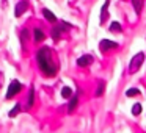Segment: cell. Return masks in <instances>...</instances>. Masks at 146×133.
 I'll return each mask as SVG.
<instances>
[{
	"instance_id": "obj_1",
	"label": "cell",
	"mask_w": 146,
	"mask_h": 133,
	"mask_svg": "<svg viewBox=\"0 0 146 133\" xmlns=\"http://www.w3.org/2000/svg\"><path fill=\"white\" fill-rule=\"evenodd\" d=\"M36 60H38V66L41 72L46 77H54L57 74V64L52 60V50L50 47H42L36 53Z\"/></svg>"
},
{
	"instance_id": "obj_2",
	"label": "cell",
	"mask_w": 146,
	"mask_h": 133,
	"mask_svg": "<svg viewBox=\"0 0 146 133\" xmlns=\"http://www.w3.org/2000/svg\"><path fill=\"white\" fill-rule=\"evenodd\" d=\"M145 52H138V53L135 55V57H132V60L129 61V72L130 74H135L140 70V67H141V64L145 63Z\"/></svg>"
},
{
	"instance_id": "obj_3",
	"label": "cell",
	"mask_w": 146,
	"mask_h": 133,
	"mask_svg": "<svg viewBox=\"0 0 146 133\" xmlns=\"http://www.w3.org/2000/svg\"><path fill=\"white\" fill-rule=\"evenodd\" d=\"M21 89H22V85H21L17 80H13L8 86V91H7V99H13L16 94H19Z\"/></svg>"
},
{
	"instance_id": "obj_4",
	"label": "cell",
	"mask_w": 146,
	"mask_h": 133,
	"mask_svg": "<svg viewBox=\"0 0 146 133\" xmlns=\"http://www.w3.org/2000/svg\"><path fill=\"white\" fill-rule=\"evenodd\" d=\"M119 47V44L118 42H113V41H110V39H102L101 42H99V49H101V52H110V50H113V49H118Z\"/></svg>"
},
{
	"instance_id": "obj_5",
	"label": "cell",
	"mask_w": 146,
	"mask_h": 133,
	"mask_svg": "<svg viewBox=\"0 0 146 133\" xmlns=\"http://www.w3.org/2000/svg\"><path fill=\"white\" fill-rule=\"evenodd\" d=\"M27 8H29V2L27 0H19L16 5V10H14V14H16V17H21L24 13L27 11Z\"/></svg>"
},
{
	"instance_id": "obj_6",
	"label": "cell",
	"mask_w": 146,
	"mask_h": 133,
	"mask_svg": "<svg viewBox=\"0 0 146 133\" xmlns=\"http://www.w3.org/2000/svg\"><path fill=\"white\" fill-rule=\"evenodd\" d=\"M93 61H94V58H93L91 55H82V57L77 60V66L86 67V66H90V64H93Z\"/></svg>"
},
{
	"instance_id": "obj_7",
	"label": "cell",
	"mask_w": 146,
	"mask_h": 133,
	"mask_svg": "<svg viewBox=\"0 0 146 133\" xmlns=\"http://www.w3.org/2000/svg\"><path fill=\"white\" fill-rule=\"evenodd\" d=\"M108 5H110V0H105L104 7L101 10V24H105V20L108 17Z\"/></svg>"
},
{
	"instance_id": "obj_8",
	"label": "cell",
	"mask_w": 146,
	"mask_h": 133,
	"mask_svg": "<svg viewBox=\"0 0 146 133\" xmlns=\"http://www.w3.org/2000/svg\"><path fill=\"white\" fill-rule=\"evenodd\" d=\"M33 39H35L36 42H41V41H44V39H46V35L42 33V30L35 28V30H33Z\"/></svg>"
},
{
	"instance_id": "obj_9",
	"label": "cell",
	"mask_w": 146,
	"mask_h": 133,
	"mask_svg": "<svg viewBox=\"0 0 146 133\" xmlns=\"http://www.w3.org/2000/svg\"><path fill=\"white\" fill-rule=\"evenodd\" d=\"M143 5H145V0H132V7H133V10H135L137 14L141 13Z\"/></svg>"
},
{
	"instance_id": "obj_10",
	"label": "cell",
	"mask_w": 146,
	"mask_h": 133,
	"mask_svg": "<svg viewBox=\"0 0 146 133\" xmlns=\"http://www.w3.org/2000/svg\"><path fill=\"white\" fill-rule=\"evenodd\" d=\"M42 14H44V17L49 20V22H52V24H54V22H57V17H55V14L52 13L50 10H47V8H44V10H42Z\"/></svg>"
},
{
	"instance_id": "obj_11",
	"label": "cell",
	"mask_w": 146,
	"mask_h": 133,
	"mask_svg": "<svg viewBox=\"0 0 146 133\" xmlns=\"http://www.w3.org/2000/svg\"><path fill=\"white\" fill-rule=\"evenodd\" d=\"M77 103H79V97H77V95H74V97L69 100V105H68V113H72V111L76 110Z\"/></svg>"
},
{
	"instance_id": "obj_12",
	"label": "cell",
	"mask_w": 146,
	"mask_h": 133,
	"mask_svg": "<svg viewBox=\"0 0 146 133\" xmlns=\"http://www.w3.org/2000/svg\"><path fill=\"white\" fill-rule=\"evenodd\" d=\"M33 103H35V89H33V86L30 88L29 91V97H27V107H33Z\"/></svg>"
},
{
	"instance_id": "obj_13",
	"label": "cell",
	"mask_w": 146,
	"mask_h": 133,
	"mask_svg": "<svg viewBox=\"0 0 146 133\" xmlns=\"http://www.w3.org/2000/svg\"><path fill=\"white\" fill-rule=\"evenodd\" d=\"M61 32H63L61 25L60 27H54V28H52V38H54L55 41H58V39H60V36H61Z\"/></svg>"
},
{
	"instance_id": "obj_14",
	"label": "cell",
	"mask_w": 146,
	"mask_h": 133,
	"mask_svg": "<svg viewBox=\"0 0 146 133\" xmlns=\"http://www.w3.org/2000/svg\"><path fill=\"white\" fill-rule=\"evenodd\" d=\"M110 32H113V33H119V32H123V25H121L119 22H111V25H110Z\"/></svg>"
},
{
	"instance_id": "obj_15",
	"label": "cell",
	"mask_w": 146,
	"mask_h": 133,
	"mask_svg": "<svg viewBox=\"0 0 146 133\" xmlns=\"http://www.w3.org/2000/svg\"><path fill=\"white\" fill-rule=\"evenodd\" d=\"M71 95H72V89H71L69 86H64V88L61 89V97H64V99H69Z\"/></svg>"
},
{
	"instance_id": "obj_16",
	"label": "cell",
	"mask_w": 146,
	"mask_h": 133,
	"mask_svg": "<svg viewBox=\"0 0 146 133\" xmlns=\"http://www.w3.org/2000/svg\"><path fill=\"white\" fill-rule=\"evenodd\" d=\"M105 91V83L104 82H99V86H98V91H96V97H101Z\"/></svg>"
},
{
	"instance_id": "obj_17",
	"label": "cell",
	"mask_w": 146,
	"mask_h": 133,
	"mask_svg": "<svg viewBox=\"0 0 146 133\" xmlns=\"http://www.w3.org/2000/svg\"><path fill=\"white\" fill-rule=\"evenodd\" d=\"M138 94H140V91L137 88H130V89H127V91H126L127 97H133V95H138Z\"/></svg>"
},
{
	"instance_id": "obj_18",
	"label": "cell",
	"mask_w": 146,
	"mask_h": 133,
	"mask_svg": "<svg viewBox=\"0 0 146 133\" xmlns=\"http://www.w3.org/2000/svg\"><path fill=\"white\" fill-rule=\"evenodd\" d=\"M140 113H141V105H140V103H135V105L132 107V114H133V116H138Z\"/></svg>"
},
{
	"instance_id": "obj_19",
	"label": "cell",
	"mask_w": 146,
	"mask_h": 133,
	"mask_svg": "<svg viewBox=\"0 0 146 133\" xmlns=\"http://www.w3.org/2000/svg\"><path fill=\"white\" fill-rule=\"evenodd\" d=\"M19 111H21V105L17 103L16 107H14L13 110L10 111V117H14V116H17V113H19Z\"/></svg>"
},
{
	"instance_id": "obj_20",
	"label": "cell",
	"mask_w": 146,
	"mask_h": 133,
	"mask_svg": "<svg viewBox=\"0 0 146 133\" xmlns=\"http://www.w3.org/2000/svg\"><path fill=\"white\" fill-rule=\"evenodd\" d=\"M27 38H29V30H22V32H21V39H22V41H27Z\"/></svg>"
}]
</instances>
